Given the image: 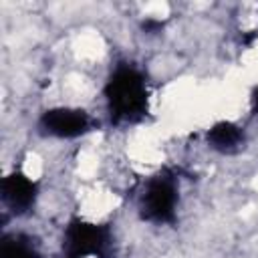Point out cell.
I'll return each mask as SVG.
<instances>
[{
	"label": "cell",
	"instance_id": "1",
	"mask_svg": "<svg viewBox=\"0 0 258 258\" xmlns=\"http://www.w3.org/2000/svg\"><path fill=\"white\" fill-rule=\"evenodd\" d=\"M109 123L115 127L143 123L149 115V87L145 73L131 60L113 64L103 85Z\"/></svg>",
	"mask_w": 258,
	"mask_h": 258
},
{
	"label": "cell",
	"instance_id": "2",
	"mask_svg": "<svg viewBox=\"0 0 258 258\" xmlns=\"http://www.w3.org/2000/svg\"><path fill=\"white\" fill-rule=\"evenodd\" d=\"M60 258H117L113 224H95L71 216L60 238Z\"/></svg>",
	"mask_w": 258,
	"mask_h": 258
},
{
	"label": "cell",
	"instance_id": "3",
	"mask_svg": "<svg viewBox=\"0 0 258 258\" xmlns=\"http://www.w3.org/2000/svg\"><path fill=\"white\" fill-rule=\"evenodd\" d=\"M179 208V179L169 167H161L143 183L137 198V216L153 226H175Z\"/></svg>",
	"mask_w": 258,
	"mask_h": 258
},
{
	"label": "cell",
	"instance_id": "4",
	"mask_svg": "<svg viewBox=\"0 0 258 258\" xmlns=\"http://www.w3.org/2000/svg\"><path fill=\"white\" fill-rule=\"evenodd\" d=\"M95 119L81 107H50L36 119V133L50 139H77L95 129Z\"/></svg>",
	"mask_w": 258,
	"mask_h": 258
},
{
	"label": "cell",
	"instance_id": "5",
	"mask_svg": "<svg viewBox=\"0 0 258 258\" xmlns=\"http://www.w3.org/2000/svg\"><path fill=\"white\" fill-rule=\"evenodd\" d=\"M40 196V183L22 169H12L2 177L0 200L12 216H28L34 212Z\"/></svg>",
	"mask_w": 258,
	"mask_h": 258
},
{
	"label": "cell",
	"instance_id": "6",
	"mask_svg": "<svg viewBox=\"0 0 258 258\" xmlns=\"http://www.w3.org/2000/svg\"><path fill=\"white\" fill-rule=\"evenodd\" d=\"M206 143L212 151L220 155H238L246 149L248 135L242 125L224 119V121H216L206 131Z\"/></svg>",
	"mask_w": 258,
	"mask_h": 258
},
{
	"label": "cell",
	"instance_id": "7",
	"mask_svg": "<svg viewBox=\"0 0 258 258\" xmlns=\"http://www.w3.org/2000/svg\"><path fill=\"white\" fill-rule=\"evenodd\" d=\"M0 258H42L38 238L26 232H4L0 240Z\"/></svg>",
	"mask_w": 258,
	"mask_h": 258
},
{
	"label": "cell",
	"instance_id": "8",
	"mask_svg": "<svg viewBox=\"0 0 258 258\" xmlns=\"http://www.w3.org/2000/svg\"><path fill=\"white\" fill-rule=\"evenodd\" d=\"M141 28H143L145 32L153 34V32H159V30L163 28V22H161V20H155V18H145V20L141 22Z\"/></svg>",
	"mask_w": 258,
	"mask_h": 258
},
{
	"label": "cell",
	"instance_id": "9",
	"mask_svg": "<svg viewBox=\"0 0 258 258\" xmlns=\"http://www.w3.org/2000/svg\"><path fill=\"white\" fill-rule=\"evenodd\" d=\"M250 109H252L254 117H258V87H254L250 93Z\"/></svg>",
	"mask_w": 258,
	"mask_h": 258
}]
</instances>
